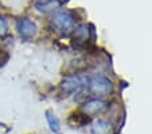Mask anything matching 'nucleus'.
I'll return each mask as SVG.
<instances>
[{
    "label": "nucleus",
    "mask_w": 152,
    "mask_h": 134,
    "mask_svg": "<svg viewBox=\"0 0 152 134\" xmlns=\"http://www.w3.org/2000/svg\"><path fill=\"white\" fill-rule=\"evenodd\" d=\"M89 90H90V92L96 93V95L105 96V95H109L113 91V84L105 76L94 75L89 80Z\"/></svg>",
    "instance_id": "1"
},
{
    "label": "nucleus",
    "mask_w": 152,
    "mask_h": 134,
    "mask_svg": "<svg viewBox=\"0 0 152 134\" xmlns=\"http://www.w3.org/2000/svg\"><path fill=\"white\" fill-rule=\"evenodd\" d=\"M53 24L61 31H70L74 27V18L67 11H59L53 16Z\"/></svg>",
    "instance_id": "2"
},
{
    "label": "nucleus",
    "mask_w": 152,
    "mask_h": 134,
    "mask_svg": "<svg viewBox=\"0 0 152 134\" xmlns=\"http://www.w3.org/2000/svg\"><path fill=\"white\" fill-rule=\"evenodd\" d=\"M106 108V102L102 99H90L85 102L81 107V111L85 117H94L101 114Z\"/></svg>",
    "instance_id": "3"
},
{
    "label": "nucleus",
    "mask_w": 152,
    "mask_h": 134,
    "mask_svg": "<svg viewBox=\"0 0 152 134\" xmlns=\"http://www.w3.org/2000/svg\"><path fill=\"white\" fill-rule=\"evenodd\" d=\"M86 83H88V79L85 80L82 76L72 75V76H67L66 79L63 80L62 88H63V91H66V92H78Z\"/></svg>",
    "instance_id": "4"
},
{
    "label": "nucleus",
    "mask_w": 152,
    "mask_h": 134,
    "mask_svg": "<svg viewBox=\"0 0 152 134\" xmlns=\"http://www.w3.org/2000/svg\"><path fill=\"white\" fill-rule=\"evenodd\" d=\"M18 31H19L20 37L23 38H31L35 35L37 33V26L32 23L30 19L27 18H23L18 22Z\"/></svg>",
    "instance_id": "5"
},
{
    "label": "nucleus",
    "mask_w": 152,
    "mask_h": 134,
    "mask_svg": "<svg viewBox=\"0 0 152 134\" xmlns=\"http://www.w3.org/2000/svg\"><path fill=\"white\" fill-rule=\"evenodd\" d=\"M92 134H115V127L108 121L98 119L92 125Z\"/></svg>",
    "instance_id": "6"
},
{
    "label": "nucleus",
    "mask_w": 152,
    "mask_h": 134,
    "mask_svg": "<svg viewBox=\"0 0 152 134\" xmlns=\"http://www.w3.org/2000/svg\"><path fill=\"white\" fill-rule=\"evenodd\" d=\"M73 38H74V41L77 44H85V42H88V39H89V29H88V26H85V24L78 26L75 29L74 37Z\"/></svg>",
    "instance_id": "7"
},
{
    "label": "nucleus",
    "mask_w": 152,
    "mask_h": 134,
    "mask_svg": "<svg viewBox=\"0 0 152 134\" xmlns=\"http://www.w3.org/2000/svg\"><path fill=\"white\" fill-rule=\"evenodd\" d=\"M59 6H61L59 0H46V1H43V3H38L37 8L42 12H49V11H53V10L58 8Z\"/></svg>",
    "instance_id": "8"
},
{
    "label": "nucleus",
    "mask_w": 152,
    "mask_h": 134,
    "mask_svg": "<svg viewBox=\"0 0 152 134\" xmlns=\"http://www.w3.org/2000/svg\"><path fill=\"white\" fill-rule=\"evenodd\" d=\"M8 34V24L4 18L0 16V37H4V35Z\"/></svg>",
    "instance_id": "9"
},
{
    "label": "nucleus",
    "mask_w": 152,
    "mask_h": 134,
    "mask_svg": "<svg viewBox=\"0 0 152 134\" xmlns=\"http://www.w3.org/2000/svg\"><path fill=\"white\" fill-rule=\"evenodd\" d=\"M47 115H49V117H47V119H49V122H50V125H51L53 126V130H59V125H58V121L57 119H55V118H54V119H53V117H51V114H47Z\"/></svg>",
    "instance_id": "10"
}]
</instances>
